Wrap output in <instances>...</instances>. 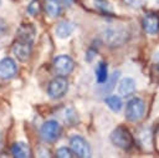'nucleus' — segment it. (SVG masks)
Returning <instances> with one entry per match:
<instances>
[{"mask_svg": "<svg viewBox=\"0 0 159 158\" xmlns=\"http://www.w3.org/2000/svg\"><path fill=\"white\" fill-rule=\"evenodd\" d=\"M111 141L112 143L122 149H130L133 146V137L130 134V132L128 131V128H125L124 126H119L117 128H114L111 133Z\"/></svg>", "mask_w": 159, "mask_h": 158, "instance_id": "nucleus-1", "label": "nucleus"}, {"mask_svg": "<svg viewBox=\"0 0 159 158\" xmlns=\"http://www.w3.org/2000/svg\"><path fill=\"white\" fill-rule=\"evenodd\" d=\"M145 112V103L139 97H133L127 102L125 106V117L130 122L139 121Z\"/></svg>", "mask_w": 159, "mask_h": 158, "instance_id": "nucleus-2", "label": "nucleus"}, {"mask_svg": "<svg viewBox=\"0 0 159 158\" xmlns=\"http://www.w3.org/2000/svg\"><path fill=\"white\" fill-rule=\"evenodd\" d=\"M61 133H62V129H61L60 123L57 121H53V119L52 121H46L40 128L41 138L45 142H48V143L56 142L61 137Z\"/></svg>", "mask_w": 159, "mask_h": 158, "instance_id": "nucleus-3", "label": "nucleus"}, {"mask_svg": "<svg viewBox=\"0 0 159 158\" xmlns=\"http://www.w3.org/2000/svg\"><path fill=\"white\" fill-rule=\"evenodd\" d=\"M68 90V81L65 78V76H60L53 78L47 87V93L51 98L53 100H58L61 97H63L66 95Z\"/></svg>", "mask_w": 159, "mask_h": 158, "instance_id": "nucleus-4", "label": "nucleus"}, {"mask_svg": "<svg viewBox=\"0 0 159 158\" xmlns=\"http://www.w3.org/2000/svg\"><path fill=\"white\" fill-rule=\"evenodd\" d=\"M31 50H32V41H27V40L16 37L15 42L12 44V52H14L15 57L21 62L29 61V58L31 56Z\"/></svg>", "mask_w": 159, "mask_h": 158, "instance_id": "nucleus-5", "label": "nucleus"}, {"mask_svg": "<svg viewBox=\"0 0 159 158\" xmlns=\"http://www.w3.org/2000/svg\"><path fill=\"white\" fill-rule=\"evenodd\" d=\"M70 146H71V151L77 157L86 158L91 156V147L88 142L81 136H77V134L72 136L70 138Z\"/></svg>", "mask_w": 159, "mask_h": 158, "instance_id": "nucleus-6", "label": "nucleus"}, {"mask_svg": "<svg viewBox=\"0 0 159 158\" xmlns=\"http://www.w3.org/2000/svg\"><path fill=\"white\" fill-rule=\"evenodd\" d=\"M73 67H75V62L67 55H60L53 58V68L60 76H66L71 73Z\"/></svg>", "mask_w": 159, "mask_h": 158, "instance_id": "nucleus-7", "label": "nucleus"}, {"mask_svg": "<svg viewBox=\"0 0 159 158\" xmlns=\"http://www.w3.org/2000/svg\"><path fill=\"white\" fill-rule=\"evenodd\" d=\"M127 32L120 27H108L104 32V40L109 46H119L127 40Z\"/></svg>", "mask_w": 159, "mask_h": 158, "instance_id": "nucleus-8", "label": "nucleus"}, {"mask_svg": "<svg viewBox=\"0 0 159 158\" xmlns=\"http://www.w3.org/2000/svg\"><path fill=\"white\" fill-rule=\"evenodd\" d=\"M16 73H17V65L12 58L5 57L0 60V80H10L15 77Z\"/></svg>", "mask_w": 159, "mask_h": 158, "instance_id": "nucleus-9", "label": "nucleus"}, {"mask_svg": "<svg viewBox=\"0 0 159 158\" xmlns=\"http://www.w3.org/2000/svg\"><path fill=\"white\" fill-rule=\"evenodd\" d=\"M143 29L147 34L155 35L159 31V15L157 12H148L143 17Z\"/></svg>", "mask_w": 159, "mask_h": 158, "instance_id": "nucleus-10", "label": "nucleus"}, {"mask_svg": "<svg viewBox=\"0 0 159 158\" xmlns=\"http://www.w3.org/2000/svg\"><path fill=\"white\" fill-rule=\"evenodd\" d=\"M43 10L50 17H57L62 12V4L60 0H45Z\"/></svg>", "mask_w": 159, "mask_h": 158, "instance_id": "nucleus-11", "label": "nucleus"}, {"mask_svg": "<svg viewBox=\"0 0 159 158\" xmlns=\"http://www.w3.org/2000/svg\"><path fill=\"white\" fill-rule=\"evenodd\" d=\"M73 30H75V24H72L70 21H61L55 27V32H56L57 37H60V39L70 37L72 35Z\"/></svg>", "mask_w": 159, "mask_h": 158, "instance_id": "nucleus-12", "label": "nucleus"}, {"mask_svg": "<svg viewBox=\"0 0 159 158\" xmlns=\"http://www.w3.org/2000/svg\"><path fill=\"white\" fill-rule=\"evenodd\" d=\"M118 90H119V93L124 97H128L130 96L134 91H135V82L133 78L130 77H124L120 80L119 82V86H118Z\"/></svg>", "mask_w": 159, "mask_h": 158, "instance_id": "nucleus-13", "label": "nucleus"}, {"mask_svg": "<svg viewBox=\"0 0 159 158\" xmlns=\"http://www.w3.org/2000/svg\"><path fill=\"white\" fill-rule=\"evenodd\" d=\"M11 153L16 158H29L31 156L30 147L25 142H16L11 147Z\"/></svg>", "mask_w": 159, "mask_h": 158, "instance_id": "nucleus-14", "label": "nucleus"}, {"mask_svg": "<svg viewBox=\"0 0 159 158\" xmlns=\"http://www.w3.org/2000/svg\"><path fill=\"white\" fill-rule=\"evenodd\" d=\"M35 27L31 24H24L17 29V39H22V40H27V41H34L35 39Z\"/></svg>", "mask_w": 159, "mask_h": 158, "instance_id": "nucleus-15", "label": "nucleus"}, {"mask_svg": "<svg viewBox=\"0 0 159 158\" xmlns=\"http://www.w3.org/2000/svg\"><path fill=\"white\" fill-rule=\"evenodd\" d=\"M96 77H97V82L101 83V85L107 81V78H108V68H107V63L106 62H99L97 65Z\"/></svg>", "mask_w": 159, "mask_h": 158, "instance_id": "nucleus-16", "label": "nucleus"}, {"mask_svg": "<svg viewBox=\"0 0 159 158\" xmlns=\"http://www.w3.org/2000/svg\"><path fill=\"white\" fill-rule=\"evenodd\" d=\"M106 105L113 111V112H119L123 103H122V100L120 97L118 96H108L106 97Z\"/></svg>", "mask_w": 159, "mask_h": 158, "instance_id": "nucleus-17", "label": "nucleus"}, {"mask_svg": "<svg viewBox=\"0 0 159 158\" xmlns=\"http://www.w3.org/2000/svg\"><path fill=\"white\" fill-rule=\"evenodd\" d=\"M119 77H120V73H119V71H114L113 73H112V76H111V82H104L106 83V88H103L102 90V93H107V92H109V91H112L113 88H114V86H116V83H117V81L119 80Z\"/></svg>", "mask_w": 159, "mask_h": 158, "instance_id": "nucleus-18", "label": "nucleus"}, {"mask_svg": "<svg viewBox=\"0 0 159 158\" xmlns=\"http://www.w3.org/2000/svg\"><path fill=\"white\" fill-rule=\"evenodd\" d=\"M65 118H66V122L68 123V124H76L77 123V114H76V112L73 111V109H71V108H67L66 109V116H65Z\"/></svg>", "mask_w": 159, "mask_h": 158, "instance_id": "nucleus-19", "label": "nucleus"}, {"mask_svg": "<svg viewBox=\"0 0 159 158\" xmlns=\"http://www.w3.org/2000/svg\"><path fill=\"white\" fill-rule=\"evenodd\" d=\"M73 156V152L71 151V148H67V147H61L57 149V153H56V157L58 158H71Z\"/></svg>", "mask_w": 159, "mask_h": 158, "instance_id": "nucleus-20", "label": "nucleus"}, {"mask_svg": "<svg viewBox=\"0 0 159 158\" xmlns=\"http://www.w3.org/2000/svg\"><path fill=\"white\" fill-rule=\"evenodd\" d=\"M94 4L97 6V9L99 11H102V12H108V14L112 12V7L104 0H94Z\"/></svg>", "mask_w": 159, "mask_h": 158, "instance_id": "nucleus-21", "label": "nucleus"}, {"mask_svg": "<svg viewBox=\"0 0 159 158\" xmlns=\"http://www.w3.org/2000/svg\"><path fill=\"white\" fill-rule=\"evenodd\" d=\"M29 14L31 15V16H35V15H37V12L40 11V5H39V2L36 1V0H34V1H31V4L29 5Z\"/></svg>", "mask_w": 159, "mask_h": 158, "instance_id": "nucleus-22", "label": "nucleus"}, {"mask_svg": "<svg viewBox=\"0 0 159 158\" xmlns=\"http://www.w3.org/2000/svg\"><path fill=\"white\" fill-rule=\"evenodd\" d=\"M127 5H129V6H132V7H139V6H142L143 5V2L145 1V0H123Z\"/></svg>", "mask_w": 159, "mask_h": 158, "instance_id": "nucleus-23", "label": "nucleus"}, {"mask_svg": "<svg viewBox=\"0 0 159 158\" xmlns=\"http://www.w3.org/2000/svg\"><path fill=\"white\" fill-rule=\"evenodd\" d=\"M6 34H7V24L2 19H0V39L4 37Z\"/></svg>", "mask_w": 159, "mask_h": 158, "instance_id": "nucleus-24", "label": "nucleus"}, {"mask_svg": "<svg viewBox=\"0 0 159 158\" xmlns=\"http://www.w3.org/2000/svg\"><path fill=\"white\" fill-rule=\"evenodd\" d=\"M1 139H2V137H1V132H0V144H1Z\"/></svg>", "mask_w": 159, "mask_h": 158, "instance_id": "nucleus-25", "label": "nucleus"}, {"mask_svg": "<svg viewBox=\"0 0 159 158\" xmlns=\"http://www.w3.org/2000/svg\"><path fill=\"white\" fill-rule=\"evenodd\" d=\"M1 4H2V0H0V7H1Z\"/></svg>", "mask_w": 159, "mask_h": 158, "instance_id": "nucleus-26", "label": "nucleus"}, {"mask_svg": "<svg viewBox=\"0 0 159 158\" xmlns=\"http://www.w3.org/2000/svg\"><path fill=\"white\" fill-rule=\"evenodd\" d=\"M158 2H159V0H158Z\"/></svg>", "mask_w": 159, "mask_h": 158, "instance_id": "nucleus-27", "label": "nucleus"}]
</instances>
